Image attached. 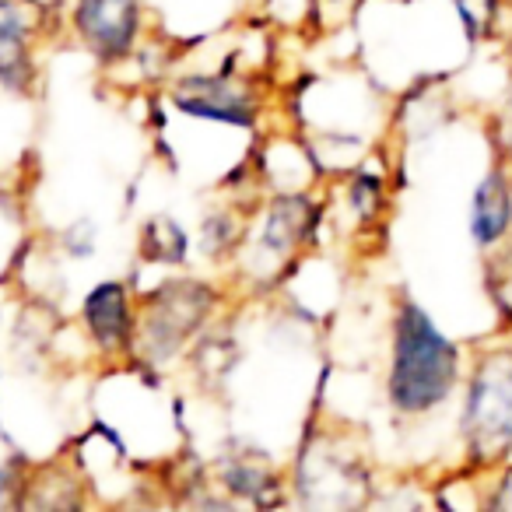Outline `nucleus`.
Here are the masks:
<instances>
[{
    "mask_svg": "<svg viewBox=\"0 0 512 512\" xmlns=\"http://www.w3.org/2000/svg\"><path fill=\"white\" fill-rule=\"evenodd\" d=\"M463 379V351L414 299H400L390 327L386 400L400 418L439 411Z\"/></svg>",
    "mask_w": 512,
    "mask_h": 512,
    "instance_id": "obj_1",
    "label": "nucleus"
},
{
    "mask_svg": "<svg viewBox=\"0 0 512 512\" xmlns=\"http://www.w3.org/2000/svg\"><path fill=\"white\" fill-rule=\"evenodd\" d=\"M463 446L470 463L498 467L512 456V344L484 351L470 369L463 397Z\"/></svg>",
    "mask_w": 512,
    "mask_h": 512,
    "instance_id": "obj_2",
    "label": "nucleus"
},
{
    "mask_svg": "<svg viewBox=\"0 0 512 512\" xmlns=\"http://www.w3.org/2000/svg\"><path fill=\"white\" fill-rule=\"evenodd\" d=\"M218 295L204 281L179 278L158 285L151 295H144L141 313H137V351L151 362H169L186 348L190 337L207 323Z\"/></svg>",
    "mask_w": 512,
    "mask_h": 512,
    "instance_id": "obj_3",
    "label": "nucleus"
},
{
    "mask_svg": "<svg viewBox=\"0 0 512 512\" xmlns=\"http://www.w3.org/2000/svg\"><path fill=\"white\" fill-rule=\"evenodd\" d=\"M71 22L102 64H116L141 36V0H74Z\"/></svg>",
    "mask_w": 512,
    "mask_h": 512,
    "instance_id": "obj_4",
    "label": "nucleus"
},
{
    "mask_svg": "<svg viewBox=\"0 0 512 512\" xmlns=\"http://www.w3.org/2000/svg\"><path fill=\"white\" fill-rule=\"evenodd\" d=\"M81 327L88 341L109 358L137 351V313L123 281H99L81 302Z\"/></svg>",
    "mask_w": 512,
    "mask_h": 512,
    "instance_id": "obj_5",
    "label": "nucleus"
},
{
    "mask_svg": "<svg viewBox=\"0 0 512 512\" xmlns=\"http://www.w3.org/2000/svg\"><path fill=\"white\" fill-rule=\"evenodd\" d=\"M172 102L183 109L193 120H211V123H228V127H253L260 116V102L253 92L232 85V78L225 74H197L176 85Z\"/></svg>",
    "mask_w": 512,
    "mask_h": 512,
    "instance_id": "obj_6",
    "label": "nucleus"
},
{
    "mask_svg": "<svg viewBox=\"0 0 512 512\" xmlns=\"http://www.w3.org/2000/svg\"><path fill=\"white\" fill-rule=\"evenodd\" d=\"M512 235V176L509 165L498 162L484 172L470 197V239L477 249H495Z\"/></svg>",
    "mask_w": 512,
    "mask_h": 512,
    "instance_id": "obj_7",
    "label": "nucleus"
},
{
    "mask_svg": "<svg viewBox=\"0 0 512 512\" xmlns=\"http://www.w3.org/2000/svg\"><path fill=\"white\" fill-rule=\"evenodd\" d=\"M32 18L29 0H0V85L25 92L32 81Z\"/></svg>",
    "mask_w": 512,
    "mask_h": 512,
    "instance_id": "obj_8",
    "label": "nucleus"
},
{
    "mask_svg": "<svg viewBox=\"0 0 512 512\" xmlns=\"http://www.w3.org/2000/svg\"><path fill=\"white\" fill-rule=\"evenodd\" d=\"M316 221H320V207L306 197V193H295V197H278L267 207V218L260 225V249L267 256H288L316 232Z\"/></svg>",
    "mask_w": 512,
    "mask_h": 512,
    "instance_id": "obj_9",
    "label": "nucleus"
},
{
    "mask_svg": "<svg viewBox=\"0 0 512 512\" xmlns=\"http://www.w3.org/2000/svg\"><path fill=\"white\" fill-rule=\"evenodd\" d=\"M137 253H141L144 264H186V253H190V235L183 232L176 218L169 214H158L148 225L141 228V239H137Z\"/></svg>",
    "mask_w": 512,
    "mask_h": 512,
    "instance_id": "obj_10",
    "label": "nucleus"
},
{
    "mask_svg": "<svg viewBox=\"0 0 512 512\" xmlns=\"http://www.w3.org/2000/svg\"><path fill=\"white\" fill-rule=\"evenodd\" d=\"M218 477L225 484V491L239 498H249V502H267V491L278 488V474L274 467L264 460V456H232L225 460V467H218Z\"/></svg>",
    "mask_w": 512,
    "mask_h": 512,
    "instance_id": "obj_11",
    "label": "nucleus"
},
{
    "mask_svg": "<svg viewBox=\"0 0 512 512\" xmlns=\"http://www.w3.org/2000/svg\"><path fill=\"white\" fill-rule=\"evenodd\" d=\"M242 242V221L235 218L228 207H218L204 218L200 225V249H204L211 260H225L232 256V249Z\"/></svg>",
    "mask_w": 512,
    "mask_h": 512,
    "instance_id": "obj_12",
    "label": "nucleus"
},
{
    "mask_svg": "<svg viewBox=\"0 0 512 512\" xmlns=\"http://www.w3.org/2000/svg\"><path fill=\"white\" fill-rule=\"evenodd\" d=\"M64 246L71 256H78V260H88V256L95 253V228L92 221H78V225H71L64 232Z\"/></svg>",
    "mask_w": 512,
    "mask_h": 512,
    "instance_id": "obj_13",
    "label": "nucleus"
},
{
    "mask_svg": "<svg viewBox=\"0 0 512 512\" xmlns=\"http://www.w3.org/2000/svg\"><path fill=\"white\" fill-rule=\"evenodd\" d=\"M495 144H498V162H505L512 169V99H509V106L498 113V120H495Z\"/></svg>",
    "mask_w": 512,
    "mask_h": 512,
    "instance_id": "obj_14",
    "label": "nucleus"
},
{
    "mask_svg": "<svg viewBox=\"0 0 512 512\" xmlns=\"http://www.w3.org/2000/svg\"><path fill=\"white\" fill-rule=\"evenodd\" d=\"M11 491H22L25 495V474L15 463H0V502H8Z\"/></svg>",
    "mask_w": 512,
    "mask_h": 512,
    "instance_id": "obj_15",
    "label": "nucleus"
},
{
    "mask_svg": "<svg viewBox=\"0 0 512 512\" xmlns=\"http://www.w3.org/2000/svg\"><path fill=\"white\" fill-rule=\"evenodd\" d=\"M330 4H341V0H330Z\"/></svg>",
    "mask_w": 512,
    "mask_h": 512,
    "instance_id": "obj_16",
    "label": "nucleus"
}]
</instances>
